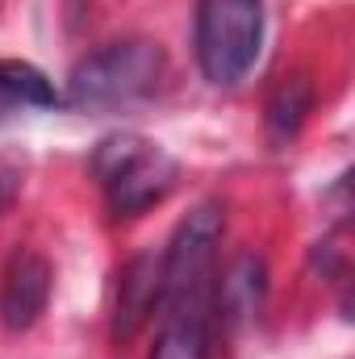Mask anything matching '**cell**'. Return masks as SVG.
Listing matches in <instances>:
<instances>
[{"mask_svg":"<svg viewBox=\"0 0 355 359\" xmlns=\"http://www.w3.org/2000/svg\"><path fill=\"white\" fill-rule=\"evenodd\" d=\"M92 176L117 217H138L176 188L180 163L155 138L109 134L92 151Z\"/></svg>","mask_w":355,"mask_h":359,"instance_id":"1","label":"cell"},{"mask_svg":"<svg viewBox=\"0 0 355 359\" xmlns=\"http://www.w3.org/2000/svg\"><path fill=\"white\" fill-rule=\"evenodd\" d=\"M163 76V50L151 38H121L84 55L67 76V104L76 109H117L147 92Z\"/></svg>","mask_w":355,"mask_h":359,"instance_id":"2","label":"cell"},{"mask_svg":"<svg viewBox=\"0 0 355 359\" xmlns=\"http://www.w3.org/2000/svg\"><path fill=\"white\" fill-rule=\"evenodd\" d=\"M226 230V213L217 201H201L176 226L163 251V301L159 309H205L213 313V280H217V243Z\"/></svg>","mask_w":355,"mask_h":359,"instance_id":"3","label":"cell"},{"mask_svg":"<svg viewBox=\"0 0 355 359\" xmlns=\"http://www.w3.org/2000/svg\"><path fill=\"white\" fill-rule=\"evenodd\" d=\"M264 0H196V63L217 88H234L260 59Z\"/></svg>","mask_w":355,"mask_h":359,"instance_id":"4","label":"cell"},{"mask_svg":"<svg viewBox=\"0 0 355 359\" xmlns=\"http://www.w3.org/2000/svg\"><path fill=\"white\" fill-rule=\"evenodd\" d=\"M51 284H55V271H51V264L38 251H17L8 259L4 284H0V322H4L8 334L29 330L46 313Z\"/></svg>","mask_w":355,"mask_h":359,"instance_id":"5","label":"cell"},{"mask_svg":"<svg viewBox=\"0 0 355 359\" xmlns=\"http://www.w3.org/2000/svg\"><path fill=\"white\" fill-rule=\"evenodd\" d=\"M163 301V255H134L117 276L113 297V343L126 347Z\"/></svg>","mask_w":355,"mask_h":359,"instance_id":"6","label":"cell"},{"mask_svg":"<svg viewBox=\"0 0 355 359\" xmlns=\"http://www.w3.org/2000/svg\"><path fill=\"white\" fill-rule=\"evenodd\" d=\"M264 292H267L264 259L255 251H243L213 280V318H222L226 326H247V322L260 318Z\"/></svg>","mask_w":355,"mask_h":359,"instance_id":"7","label":"cell"},{"mask_svg":"<svg viewBox=\"0 0 355 359\" xmlns=\"http://www.w3.org/2000/svg\"><path fill=\"white\" fill-rule=\"evenodd\" d=\"M63 96L46 80V72H38L34 63L21 59H0V121L25 113V109H59Z\"/></svg>","mask_w":355,"mask_h":359,"instance_id":"8","label":"cell"},{"mask_svg":"<svg viewBox=\"0 0 355 359\" xmlns=\"http://www.w3.org/2000/svg\"><path fill=\"white\" fill-rule=\"evenodd\" d=\"M209 326L213 313L205 309H168L151 359H209Z\"/></svg>","mask_w":355,"mask_h":359,"instance_id":"9","label":"cell"},{"mask_svg":"<svg viewBox=\"0 0 355 359\" xmlns=\"http://www.w3.org/2000/svg\"><path fill=\"white\" fill-rule=\"evenodd\" d=\"M309 109H314V84L305 76H284L267 100V134L276 142H288L305 126Z\"/></svg>","mask_w":355,"mask_h":359,"instance_id":"10","label":"cell"},{"mask_svg":"<svg viewBox=\"0 0 355 359\" xmlns=\"http://www.w3.org/2000/svg\"><path fill=\"white\" fill-rule=\"evenodd\" d=\"M17 188H21V159L17 155H0V217L8 213Z\"/></svg>","mask_w":355,"mask_h":359,"instance_id":"11","label":"cell"}]
</instances>
